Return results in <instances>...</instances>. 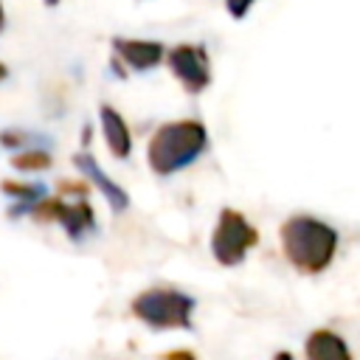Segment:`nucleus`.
Wrapping results in <instances>:
<instances>
[{
	"instance_id": "obj_1",
	"label": "nucleus",
	"mask_w": 360,
	"mask_h": 360,
	"mask_svg": "<svg viewBox=\"0 0 360 360\" xmlns=\"http://www.w3.org/2000/svg\"><path fill=\"white\" fill-rule=\"evenodd\" d=\"M278 242L284 259L301 276H318L335 262L340 236L329 222L312 214H292L281 222Z\"/></svg>"
},
{
	"instance_id": "obj_2",
	"label": "nucleus",
	"mask_w": 360,
	"mask_h": 360,
	"mask_svg": "<svg viewBox=\"0 0 360 360\" xmlns=\"http://www.w3.org/2000/svg\"><path fill=\"white\" fill-rule=\"evenodd\" d=\"M208 146V132L200 121H169L158 127L146 146V163L158 177H169L191 166Z\"/></svg>"
},
{
	"instance_id": "obj_3",
	"label": "nucleus",
	"mask_w": 360,
	"mask_h": 360,
	"mask_svg": "<svg viewBox=\"0 0 360 360\" xmlns=\"http://www.w3.org/2000/svg\"><path fill=\"white\" fill-rule=\"evenodd\" d=\"M194 298L172 290V287H149L138 292L129 301V312L146 323L149 329L169 332V329H191V315H194Z\"/></svg>"
},
{
	"instance_id": "obj_4",
	"label": "nucleus",
	"mask_w": 360,
	"mask_h": 360,
	"mask_svg": "<svg viewBox=\"0 0 360 360\" xmlns=\"http://www.w3.org/2000/svg\"><path fill=\"white\" fill-rule=\"evenodd\" d=\"M259 245L256 225L236 208H222L211 231V256L222 267H236Z\"/></svg>"
},
{
	"instance_id": "obj_5",
	"label": "nucleus",
	"mask_w": 360,
	"mask_h": 360,
	"mask_svg": "<svg viewBox=\"0 0 360 360\" xmlns=\"http://www.w3.org/2000/svg\"><path fill=\"white\" fill-rule=\"evenodd\" d=\"M31 219L37 222H59L70 239H79L84 231H90L96 225V214L90 208L87 200H76V202H65L59 197H45L31 202Z\"/></svg>"
},
{
	"instance_id": "obj_6",
	"label": "nucleus",
	"mask_w": 360,
	"mask_h": 360,
	"mask_svg": "<svg viewBox=\"0 0 360 360\" xmlns=\"http://www.w3.org/2000/svg\"><path fill=\"white\" fill-rule=\"evenodd\" d=\"M169 62H172L174 76L183 82V87L188 93H200L208 84V65H205V53L200 48H191V45L174 48Z\"/></svg>"
},
{
	"instance_id": "obj_7",
	"label": "nucleus",
	"mask_w": 360,
	"mask_h": 360,
	"mask_svg": "<svg viewBox=\"0 0 360 360\" xmlns=\"http://www.w3.org/2000/svg\"><path fill=\"white\" fill-rule=\"evenodd\" d=\"M73 166L79 169V172H84V177L104 194V200L115 208V211H124L127 205H129V194L115 183V180H110L107 177V172L93 160V155H87V152H79V155H73Z\"/></svg>"
},
{
	"instance_id": "obj_8",
	"label": "nucleus",
	"mask_w": 360,
	"mask_h": 360,
	"mask_svg": "<svg viewBox=\"0 0 360 360\" xmlns=\"http://www.w3.org/2000/svg\"><path fill=\"white\" fill-rule=\"evenodd\" d=\"M98 121H101V132H104V143H107L110 155L118 158V160L129 158V152H132V132H129L124 115L115 107L101 104L98 107Z\"/></svg>"
},
{
	"instance_id": "obj_9",
	"label": "nucleus",
	"mask_w": 360,
	"mask_h": 360,
	"mask_svg": "<svg viewBox=\"0 0 360 360\" xmlns=\"http://www.w3.org/2000/svg\"><path fill=\"white\" fill-rule=\"evenodd\" d=\"M304 357L307 360H354L349 343L335 329H312L304 340Z\"/></svg>"
},
{
	"instance_id": "obj_10",
	"label": "nucleus",
	"mask_w": 360,
	"mask_h": 360,
	"mask_svg": "<svg viewBox=\"0 0 360 360\" xmlns=\"http://www.w3.org/2000/svg\"><path fill=\"white\" fill-rule=\"evenodd\" d=\"M115 59L129 65L132 70H149L163 59V48L146 39H112Z\"/></svg>"
},
{
	"instance_id": "obj_11",
	"label": "nucleus",
	"mask_w": 360,
	"mask_h": 360,
	"mask_svg": "<svg viewBox=\"0 0 360 360\" xmlns=\"http://www.w3.org/2000/svg\"><path fill=\"white\" fill-rule=\"evenodd\" d=\"M51 163H53L51 152L48 149H39V146L22 149V152H17L11 158V166L20 169V172H45V169H51Z\"/></svg>"
},
{
	"instance_id": "obj_12",
	"label": "nucleus",
	"mask_w": 360,
	"mask_h": 360,
	"mask_svg": "<svg viewBox=\"0 0 360 360\" xmlns=\"http://www.w3.org/2000/svg\"><path fill=\"white\" fill-rule=\"evenodd\" d=\"M0 191H3V194H8V197H14L17 202H22V205H28V208H31V202H37V200H39V194H42V188H39V186L17 183V180H3V183H0Z\"/></svg>"
},
{
	"instance_id": "obj_13",
	"label": "nucleus",
	"mask_w": 360,
	"mask_h": 360,
	"mask_svg": "<svg viewBox=\"0 0 360 360\" xmlns=\"http://www.w3.org/2000/svg\"><path fill=\"white\" fill-rule=\"evenodd\" d=\"M31 141V132H22V129H6L0 135V143L8 146V149H17V146H25Z\"/></svg>"
},
{
	"instance_id": "obj_14",
	"label": "nucleus",
	"mask_w": 360,
	"mask_h": 360,
	"mask_svg": "<svg viewBox=\"0 0 360 360\" xmlns=\"http://www.w3.org/2000/svg\"><path fill=\"white\" fill-rule=\"evenodd\" d=\"M160 360H197V354L191 349H169L160 354Z\"/></svg>"
},
{
	"instance_id": "obj_15",
	"label": "nucleus",
	"mask_w": 360,
	"mask_h": 360,
	"mask_svg": "<svg viewBox=\"0 0 360 360\" xmlns=\"http://www.w3.org/2000/svg\"><path fill=\"white\" fill-rule=\"evenodd\" d=\"M250 3H253V0H228V8L233 11V17H242V14L250 8Z\"/></svg>"
},
{
	"instance_id": "obj_16",
	"label": "nucleus",
	"mask_w": 360,
	"mask_h": 360,
	"mask_svg": "<svg viewBox=\"0 0 360 360\" xmlns=\"http://www.w3.org/2000/svg\"><path fill=\"white\" fill-rule=\"evenodd\" d=\"M273 360H295V357H292V352H276Z\"/></svg>"
},
{
	"instance_id": "obj_17",
	"label": "nucleus",
	"mask_w": 360,
	"mask_h": 360,
	"mask_svg": "<svg viewBox=\"0 0 360 360\" xmlns=\"http://www.w3.org/2000/svg\"><path fill=\"white\" fill-rule=\"evenodd\" d=\"M3 28H6V6L0 0V34H3Z\"/></svg>"
},
{
	"instance_id": "obj_18",
	"label": "nucleus",
	"mask_w": 360,
	"mask_h": 360,
	"mask_svg": "<svg viewBox=\"0 0 360 360\" xmlns=\"http://www.w3.org/2000/svg\"><path fill=\"white\" fill-rule=\"evenodd\" d=\"M8 79V68H6V62H0V82H6Z\"/></svg>"
},
{
	"instance_id": "obj_19",
	"label": "nucleus",
	"mask_w": 360,
	"mask_h": 360,
	"mask_svg": "<svg viewBox=\"0 0 360 360\" xmlns=\"http://www.w3.org/2000/svg\"><path fill=\"white\" fill-rule=\"evenodd\" d=\"M45 6H59V0H42Z\"/></svg>"
}]
</instances>
